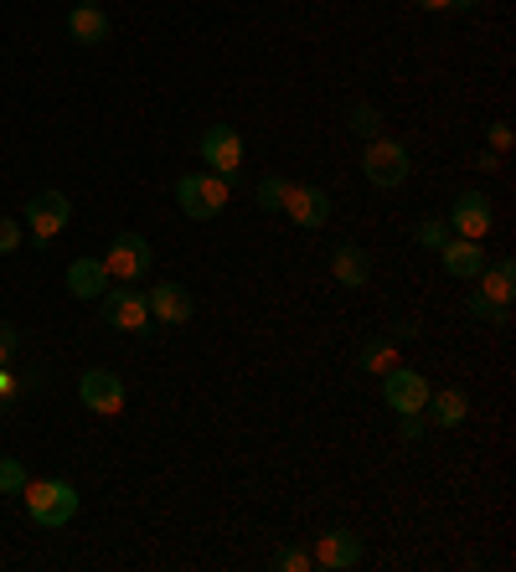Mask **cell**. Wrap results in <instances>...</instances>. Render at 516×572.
I'll return each mask as SVG.
<instances>
[{
	"label": "cell",
	"mask_w": 516,
	"mask_h": 572,
	"mask_svg": "<svg viewBox=\"0 0 516 572\" xmlns=\"http://www.w3.org/2000/svg\"><path fill=\"white\" fill-rule=\"evenodd\" d=\"M227 197H233V181L212 176V170H191V176H181V181H176V206H181L191 222L223 217Z\"/></svg>",
	"instance_id": "1"
},
{
	"label": "cell",
	"mask_w": 516,
	"mask_h": 572,
	"mask_svg": "<svg viewBox=\"0 0 516 572\" xmlns=\"http://www.w3.org/2000/svg\"><path fill=\"white\" fill-rule=\"evenodd\" d=\"M21 501L32 511V521L47 526V531H57V526H68L78 516V490L68 480H26Z\"/></svg>",
	"instance_id": "2"
},
{
	"label": "cell",
	"mask_w": 516,
	"mask_h": 572,
	"mask_svg": "<svg viewBox=\"0 0 516 572\" xmlns=\"http://www.w3.org/2000/svg\"><path fill=\"white\" fill-rule=\"evenodd\" d=\"M103 304V321L114 330H130V336H145L150 330V304H145V289H103L99 294Z\"/></svg>",
	"instance_id": "3"
},
{
	"label": "cell",
	"mask_w": 516,
	"mask_h": 572,
	"mask_svg": "<svg viewBox=\"0 0 516 572\" xmlns=\"http://www.w3.org/2000/svg\"><path fill=\"white\" fill-rule=\"evenodd\" d=\"M103 269L114 284H139L145 273H150V243L139 233H120L114 237V248L103 253Z\"/></svg>",
	"instance_id": "4"
},
{
	"label": "cell",
	"mask_w": 516,
	"mask_h": 572,
	"mask_svg": "<svg viewBox=\"0 0 516 572\" xmlns=\"http://www.w3.org/2000/svg\"><path fill=\"white\" fill-rule=\"evenodd\" d=\"M382 403L393 407V413H424V403H429L424 371L403 367V361H397L393 371H382Z\"/></svg>",
	"instance_id": "5"
},
{
	"label": "cell",
	"mask_w": 516,
	"mask_h": 572,
	"mask_svg": "<svg viewBox=\"0 0 516 572\" xmlns=\"http://www.w3.org/2000/svg\"><path fill=\"white\" fill-rule=\"evenodd\" d=\"M202 166L212 170V176H223V181H238V170H243V139H238V130L212 124V130L202 135Z\"/></svg>",
	"instance_id": "6"
},
{
	"label": "cell",
	"mask_w": 516,
	"mask_h": 572,
	"mask_svg": "<svg viewBox=\"0 0 516 572\" xmlns=\"http://www.w3.org/2000/svg\"><path fill=\"white\" fill-rule=\"evenodd\" d=\"M72 222V202L63 191H36L26 202V227H32V243H52Z\"/></svg>",
	"instance_id": "7"
},
{
	"label": "cell",
	"mask_w": 516,
	"mask_h": 572,
	"mask_svg": "<svg viewBox=\"0 0 516 572\" xmlns=\"http://www.w3.org/2000/svg\"><path fill=\"white\" fill-rule=\"evenodd\" d=\"M361 176L372 186H403L408 181V150L397 139H372L361 155Z\"/></svg>",
	"instance_id": "8"
},
{
	"label": "cell",
	"mask_w": 516,
	"mask_h": 572,
	"mask_svg": "<svg viewBox=\"0 0 516 572\" xmlns=\"http://www.w3.org/2000/svg\"><path fill=\"white\" fill-rule=\"evenodd\" d=\"M78 397H83L88 413H99V418H114V413L124 407V377H120V371H103V367L83 371V382H78Z\"/></svg>",
	"instance_id": "9"
},
{
	"label": "cell",
	"mask_w": 516,
	"mask_h": 572,
	"mask_svg": "<svg viewBox=\"0 0 516 572\" xmlns=\"http://www.w3.org/2000/svg\"><path fill=\"white\" fill-rule=\"evenodd\" d=\"M310 562L326 572H346L361 562V537L357 531H346V526H336V531H326V537L315 541V552H310Z\"/></svg>",
	"instance_id": "10"
},
{
	"label": "cell",
	"mask_w": 516,
	"mask_h": 572,
	"mask_svg": "<svg viewBox=\"0 0 516 572\" xmlns=\"http://www.w3.org/2000/svg\"><path fill=\"white\" fill-rule=\"evenodd\" d=\"M491 202H485L481 191H460L455 197V206H449V227H455V237H470V243H481L485 233H491Z\"/></svg>",
	"instance_id": "11"
},
{
	"label": "cell",
	"mask_w": 516,
	"mask_h": 572,
	"mask_svg": "<svg viewBox=\"0 0 516 572\" xmlns=\"http://www.w3.org/2000/svg\"><path fill=\"white\" fill-rule=\"evenodd\" d=\"M284 217L294 222V227H326L330 222V197L321 191V186H290V197H284Z\"/></svg>",
	"instance_id": "12"
},
{
	"label": "cell",
	"mask_w": 516,
	"mask_h": 572,
	"mask_svg": "<svg viewBox=\"0 0 516 572\" xmlns=\"http://www.w3.org/2000/svg\"><path fill=\"white\" fill-rule=\"evenodd\" d=\"M145 304H150V321H166V325H187L197 310H191V294L181 284H155V289H145Z\"/></svg>",
	"instance_id": "13"
},
{
	"label": "cell",
	"mask_w": 516,
	"mask_h": 572,
	"mask_svg": "<svg viewBox=\"0 0 516 572\" xmlns=\"http://www.w3.org/2000/svg\"><path fill=\"white\" fill-rule=\"evenodd\" d=\"M330 273H336L341 289H361L372 279V258H367V248H357V243H336V248H330Z\"/></svg>",
	"instance_id": "14"
},
{
	"label": "cell",
	"mask_w": 516,
	"mask_h": 572,
	"mask_svg": "<svg viewBox=\"0 0 516 572\" xmlns=\"http://www.w3.org/2000/svg\"><path fill=\"white\" fill-rule=\"evenodd\" d=\"M439 258H445L449 279H464V284L485 269V248H481V243H470V237H449L445 248H439Z\"/></svg>",
	"instance_id": "15"
},
{
	"label": "cell",
	"mask_w": 516,
	"mask_h": 572,
	"mask_svg": "<svg viewBox=\"0 0 516 572\" xmlns=\"http://www.w3.org/2000/svg\"><path fill=\"white\" fill-rule=\"evenodd\" d=\"M68 36L78 42V47H99V42H109V16H103V5H72Z\"/></svg>",
	"instance_id": "16"
},
{
	"label": "cell",
	"mask_w": 516,
	"mask_h": 572,
	"mask_svg": "<svg viewBox=\"0 0 516 572\" xmlns=\"http://www.w3.org/2000/svg\"><path fill=\"white\" fill-rule=\"evenodd\" d=\"M109 284H114V279H109V269H103V258H72L68 263V289L78 294V300H99Z\"/></svg>",
	"instance_id": "17"
},
{
	"label": "cell",
	"mask_w": 516,
	"mask_h": 572,
	"mask_svg": "<svg viewBox=\"0 0 516 572\" xmlns=\"http://www.w3.org/2000/svg\"><path fill=\"white\" fill-rule=\"evenodd\" d=\"M429 423L434 428H460L464 418H470V397H464L460 388H445V392H429Z\"/></svg>",
	"instance_id": "18"
},
{
	"label": "cell",
	"mask_w": 516,
	"mask_h": 572,
	"mask_svg": "<svg viewBox=\"0 0 516 572\" xmlns=\"http://www.w3.org/2000/svg\"><path fill=\"white\" fill-rule=\"evenodd\" d=\"M475 279H481V294H485V300L512 304V294H516V269H512V258H501V263L481 269V273H475Z\"/></svg>",
	"instance_id": "19"
},
{
	"label": "cell",
	"mask_w": 516,
	"mask_h": 572,
	"mask_svg": "<svg viewBox=\"0 0 516 572\" xmlns=\"http://www.w3.org/2000/svg\"><path fill=\"white\" fill-rule=\"evenodd\" d=\"M397 367V351H393V340L388 336H372L367 346H361V371H393Z\"/></svg>",
	"instance_id": "20"
},
{
	"label": "cell",
	"mask_w": 516,
	"mask_h": 572,
	"mask_svg": "<svg viewBox=\"0 0 516 572\" xmlns=\"http://www.w3.org/2000/svg\"><path fill=\"white\" fill-rule=\"evenodd\" d=\"M464 310L475 315V321H491V325H512V304H496V300H485L481 289L464 300Z\"/></svg>",
	"instance_id": "21"
},
{
	"label": "cell",
	"mask_w": 516,
	"mask_h": 572,
	"mask_svg": "<svg viewBox=\"0 0 516 572\" xmlns=\"http://www.w3.org/2000/svg\"><path fill=\"white\" fill-rule=\"evenodd\" d=\"M290 186L294 181H284V176H263V181H258V206H263V212H284Z\"/></svg>",
	"instance_id": "22"
},
{
	"label": "cell",
	"mask_w": 516,
	"mask_h": 572,
	"mask_svg": "<svg viewBox=\"0 0 516 572\" xmlns=\"http://www.w3.org/2000/svg\"><path fill=\"white\" fill-rule=\"evenodd\" d=\"M26 480H32V474H26V464H21L16 455H0V495H21Z\"/></svg>",
	"instance_id": "23"
},
{
	"label": "cell",
	"mask_w": 516,
	"mask_h": 572,
	"mask_svg": "<svg viewBox=\"0 0 516 572\" xmlns=\"http://www.w3.org/2000/svg\"><path fill=\"white\" fill-rule=\"evenodd\" d=\"M351 130H357L361 139H378V130H382L378 109H372V103H351Z\"/></svg>",
	"instance_id": "24"
},
{
	"label": "cell",
	"mask_w": 516,
	"mask_h": 572,
	"mask_svg": "<svg viewBox=\"0 0 516 572\" xmlns=\"http://www.w3.org/2000/svg\"><path fill=\"white\" fill-rule=\"evenodd\" d=\"M445 243H449V227H445L439 217H424V222H418V248H434V253H439Z\"/></svg>",
	"instance_id": "25"
},
{
	"label": "cell",
	"mask_w": 516,
	"mask_h": 572,
	"mask_svg": "<svg viewBox=\"0 0 516 572\" xmlns=\"http://www.w3.org/2000/svg\"><path fill=\"white\" fill-rule=\"evenodd\" d=\"M274 568H284V572H310L315 562H310V552H300V547H284V552L274 557Z\"/></svg>",
	"instance_id": "26"
},
{
	"label": "cell",
	"mask_w": 516,
	"mask_h": 572,
	"mask_svg": "<svg viewBox=\"0 0 516 572\" xmlns=\"http://www.w3.org/2000/svg\"><path fill=\"white\" fill-rule=\"evenodd\" d=\"M16 351H21V330L11 321H0V367H5Z\"/></svg>",
	"instance_id": "27"
},
{
	"label": "cell",
	"mask_w": 516,
	"mask_h": 572,
	"mask_svg": "<svg viewBox=\"0 0 516 572\" xmlns=\"http://www.w3.org/2000/svg\"><path fill=\"white\" fill-rule=\"evenodd\" d=\"M21 248V222L0 217V253H16Z\"/></svg>",
	"instance_id": "28"
},
{
	"label": "cell",
	"mask_w": 516,
	"mask_h": 572,
	"mask_svg": "<svg viewBox=\"0 0 516 572\" xmlns=\"http://www.w3.org/2000/svg\"><path fill=\"white\" fill-rule=\"evenodd\" d=\"M397 434L418 438V434H424V418H418V413H397Z\"/></svg>",
	"instance_id": "29"
},
{
	"label": "cell",
	"mask_w": 516,
	"mask_h": 572,
	"mask_svg": "<svg viewBox=\"0 0 516 572\" xmlns=\"http://www.w3.org/2000/svg\"><path fill=\"white\" fill-rule=\"evenodd\" d=\"M506 145H512V130H506V124H496V130H491V150H506Z\"/></svg>",
	"instance_id": "30"
},
{
	"label": "cell",
	"mask_w": 516,
	"mask_h": 572,
	"mask_svg": "<svg viewBox=\"0 0 516 572\" xmlns=\"http://www.w3.org/2000/svg\"><path fill=\"white\" fill-rule=\"evenodd\" d=\"M424 11H460V0H418Z\"/></svg>",
	"instance_id": "31"
},
{
	"label": "cell",
	"mask_w": 516,
	"mask_h": 572,
	"mask_svg": "<svg viewBox=\"0 0 516 572\" xmlns=\"http://www.w3.org/2000/svg\"><path fill=\"white\" fill-rule=\"evenodd\" d=\"M11 388H16V382H11V371H0V397H11Z\"/></svg>",
	"instance_id": "32"
},
{
	"label": "cell",
	"mask_w": 516,
	"mask_h": 572,
	"mask_svg": "<svg viewBox=\"0 0 516 572\" xmlns=\"http://www.w3.org/2000/svg\"><path fill=\"white\" fill-rule=\"evenodd\" d=\"M78 5H103V0H78Z\"/></svg>",
	"instance_id": "33"
}]
</instances>
